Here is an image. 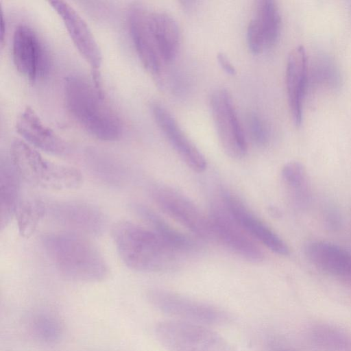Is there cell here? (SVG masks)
Here are the masks:
<instances>
[{
	"instance_id": "cell-28",
	"label": "cell",
	"mask_w": 351,
	"mask_h": 351,
	"mask_svg": "<svg viewBox=\"0 0 351 351\" xmlns=\"http://www.w3.org/2000/svg\"><path fill=\"white\" fill-rule=\"evenodd\" d=\"M217 62L221 69L228 74L234 75L236 69L232 65L228 58L223 52H219L217 56Z\"/></svg>"
},
{
	"instance_id": "cell-2",
	"label": "cell",
	"mask_w": 351,
	"mask_h": 351,
	"mask_svg": "<svg viewBox=\"0 0 351 351\" xmlns=\"http://www.w3.org/2000/svg\"><path fill=\"white\" fill-rule=\"evenodd\" d=\"M64 97L69 114L89 134L106 141L121 136L120 119L106 100L102 87L81 75H71L65 81Z\"/></svg>"
},
{
	"instance_id": "cell-17",
	"label": "cell",
	"mask_w": 351,
	"mask_h": 351,
	"mask_svg": "<svg viewBox=\"0 0 351 351\" xmlns=\"http://www.w3.org/2000/svg\"><path fill=\"white\" fill-rule=\"evenodd\" d=\"M15 128L24 141L33 147L58 156L65 155L69 152L66 142L47 125L29 106L19 115Z\"/></svg>"
},
{
	"instance_id": "cell-20",
	"label": "cell",
	"mask_w": 351,
	"mask_h": 351,
	"mask_svg": "<svg viewBox=\"0 0 351 351\" xmlns=\"http://www.w3.org/2000/svg\"><path fill=\"white\" fill-rule=\"evenodd\" d=\"M21 176L12 160L0 163V227L3 229L16 215L19 205Z\"/></svg>"
},
{
	"instance_id": "cell-23",
	"label": "cell",
	"mask_w": 351,
	"mask_h": 351,
	"mask_svg": "<svg viewBox=\"0 0 351 351\" xmlns=\"http://www.w3.org/2000/svg\"><path fill=\"white\" fill-rule=\"evenodd\" d=\"M47 213V206L40 199H29L19 203L15 215L21 236L29 238Z\"/></svg>"
},
{
	"instance_id": "cell-13",
	"label": "cell",
	"mask_w": 351,
	"mask_h": 351,
	"mask_svg": "<svg viewBox=\"0 0 351 351\" xmlns=\"http://www.w3.org/2000/svg\"><path fill=\"white\" fill-rule=\"evenodd\" d=\"M220 199L241 227L257 243L273 252L287 256V243L269 226L257 217L235 194L227 189L221 191Z\"/></svg>"
},
{
	"instance_id": "cell-25",
	"label": "cell",
	"mask_w": 351,
	"mask_h": 351,
	"mask_svg": "<svg viewBox=\"0 0 351 351\" xmlns=\"http://www.w3.org/2000/svg\"><path fill=\"white\" fill-rule=\"evenodd\" d=\"M247 126L252 141L259 146L265 145L269 139V132L265 123L256 114L250 116Z\"/></svg>"
},
{
	"instance_id": "cell-1",
	"label": "cell",
	"mask_w": 351,
	"mask_h": 351,
	"mask_svg": "<svg viewBox=\"0 0 351 351\" xmlns=\"http://www.w3.org/2000/svg\"><path fill=\"white\" fill-rule=\"evenodd\" d=\"M112 236L123 263L143 272H165L178 268L183 255L169 245L152 228L128 221L114 225Z\"/></svg>"
},
{
	"instance_id": "cell-21",
	"label": "cell",
	"mask_w": 351,
	"mask_h": 351,
	"mask_svg": "<svg viewBox=\"0 0 351 351\" xmlns=\"http://www.w3.org/2000/svg\"><path fill=\"white\" fill-rule=\"evenodd\" d=\"M136 213L149 224L169 245L186 255L194 252L197 245L190 237L172 227L165 219L149 208L139 204L134 206Z\"/></svg>"
},
{
	"instance_id": "cell-14",
	"label": "cell",
	"mask_w": 351,
	"mask_h": 351,
	"mask_svg": "<svg viewBox=\"0 0 351 351\" xmlns=\"http://www.w3.org/2000/svg\"><path fill=\"white\" fill-rule=\"evenodd\" d=\"M57 223L82 234H99L106 227L104 213L83 202L61 201L47 206V213Z\"/></svg>"
},
{
	"instance_id": "cell-18",
	"label": "cell",
	"mask_w": 351,
	"mask_h": 351,
	"mask_svg": "<svg viewBox=\"0 0 351 351\" xmlns=\"http://www.w3.org/2000/svg\"><path fill=\"white\" fill-rule=\"evenodd\" d=\"M307 82V58L305 49L299 45L289 53L286 67L288 104L294 125L300 126Z\"/></svg>"
},
{
	"instance_id": "cell-9",
	"label": "cell",
	"mask_w": 351,
	"mask_h": 351,
	"mask_svg": "<svg viewBox=\"0 0 351 351\" xmlns=\"http://www.w3.org/2000/svg\"><path fill=\"white\" fill-rule=\"evenodd\" d=\"M209 104L223 151L232 158L244 157L247 150V142L228 90L224 88L215 90L211 94Z\"/></svg>"
},
{
	"instance_id": "cell-29",
	"label": "cell",
	"mask_w": 351,
	"mask_h": 351,
	"mask_svg": "<svg viewBox=\"0 0 351 351\" xmlns=\"http://www.w3.org/2000/svg\"><path fill=\"white\" fill-rule=\"evenodd\" d=\"M285 351H287V350H285Z\"/></svg>"
},
{
	"instance_id": "cell-8",
	"label": "cell",
	"mask_w": 351,
	"mask_h": 351,
	"mask_svg": "<svg viewBox=\"0 0 351 351\" xmlns=\"http://www.w3.org/2000/svg\"><path fill=\"white\" fill-rule=\"evenodd\" d=\"M208 217L213 240L247 261L263 260L264 253L258 243L237 222L221 199L212 204Z\"/></svg>"
},
{
	"instance_id": "cell-5",
	"label": "cell",
	"mask_w": 351,
	"mask_h": 351,
	"mask_svg": "<svg viewBox=\"0 0 351 351\" xmlns=\"http://www.w3.org/2000/svg\"><path fill=\"white\" fill-rule=\"evenodd\" d=\"M154 334L167 351H234L232 345L209 326L168 319L158 322Z\"/></svg>"
},
{
	"instance_id": "cell-24",
	"label": "cell",
	"mask_w": 351,
	"mask_h": 351,
	"mask_svg": "<svg viewBox=\"0 0 351 351\" xmlns=\"http://www.w3.org/2000/svg\"><path fill=\"white\" fill-rule=\"evenodd\" d=\"M283 182L295 200L304 202L307 195L308 177L305 167L298 161H290L284 165L281 171Z\"/></svg>"
},
{
	"instance_id": "cell-22",
	"label": "cell",
	"mask_w": 351,
	"mask_h": 351,
	"mask_svg": "<svg viewBox=\"0 0 351 351\" xmlns=\"http://www.w3.org/2000/svg\"><path fill=\"white\" fill-rule=\"evenodd\" d=\"M153 21L159 53L166 65L178 56L180 45L179 27L171 16L161 11L153 10Z\"/></svg>"
},
{
	"instance_id": "cell-26",
	"label": "cell",
	"mask_w": 351,
	"mask_h": 351,
	"mask_svg": "<svg viewBox=\"0 0 351 351\" xmlns=\"http://www.w3.org/2000/svg\"><path fill=\"white\" fill-rule=\"evenodd\" d=\"M58 327L56 322L47 317H42L36 322V330L43 338L53 340L58 335Z\"/></svg>"
},
{
	"instance_id": "cell-19",
	"label": "cell",
	"mask_w": 351,
	"mask_h": 351,
	"mask_svg": "<svg viewBox=\"0 0 351 351\" xmlns=\"http://www.w3.org/2000/svg\"><path fill=\"white\" fill-rule=\"evenodd\" d=\"M308 260L317 268L330 275L351 280V253L327 241L308 243L304 248Z\"/></svg>"
},
{
	"instance_id": "cell-11",
	"label": "cell",
	"mask_w": 351,
	"mask_h": 351,
	"mask_svg": "<svg viewBox=\"0 0 351 351\" xmlns=\"http://www.w3.org/2000/svg\"><path fill=\"white\" fill-rule=\"evenodd\" d=\"M12 51L16 68L29 80L36 81L47 73L50 66L49 51L31 27L21 25L15 29Z\"/></svg>"
},
{
	"instance_id": "cell-3",
	"label": "cell",
	"mask_w": 351,
	"mask_h": 351,
	"mask_svg": "<svg viewBox=\"0 0 351 351\" xmlns=\"http://www.w3.org/2000/svg\"><path fill=\"white\" fill-rule=\"evenodd\" d=\"M41 241L52 263L67 279L96 282L107 277L108 267L103 255L84 234L51 232L43 235Z\"/></svg>"
},
{
	"instance_id": "cell-10",
	"label": "cell",
	"mask_w": 351,
	"mask_h": 351,
	"mask_svg": "<svg viewBox=\"0 0 351 351\" xmlns=\"http://www.w3.org/2000/svg\"><path fill=\"white\" fill-rule=\"evenodd\" d=\"M130 37L144 67L158 79L165 64L161 59L153 21V10L143 5L131 6L128 16Z\"/></svg>"
},
{
	"instance_id": "cell-16",
	"label": "cell",
	"mask_w": 351,
	"mask_h": 351,
	"mask_svg": "<svg viewBox=\"0 0 351 351\" xmlns=\"http://www.w3.org/2000/svg\"><path fill=\"white\" fill-rule=\"evenodd\" d=\"M151 110L158 128L186 165L193 171H204L207 167L204 156L182 131L169 111L158 103L152 104Z\"/></svg>"
},
{
	"instance_id": "cell-6",
	"label": "cell",
	"mask_w": 351,
	"mask_h": 351,
	"mask_svg": "<svg viewBox=\"0 0 351 351\" xmlns=\"http://www.w3.org/2000/svg\"><path fill=\"white\" fill-rule=\"evenodd\" d=\"M149 303L172 319L206 326H224L232 320L226 311L215 305L162 289H152L147 295Z\"/></svg>"
},
{
	"instance_id": "cell-15",
	"label": "cell",
	"mask_w": 351,
	"mask_h": 351,
	"mask_svg": "<svg viewBox=\"0 0 351 351\" xmlns=\"http://www.w3.org/2000/svg\"><path fill=\"white\" fill-rule=\"evenodd\" d=\"M281 30V17L276 3L271 0L256 2L252 19L247 28V43L254 54L272 48Z\"/></svg>"
},
{
	"instance_id": "cell-4",
	"label": "cell",
	"mask_w": 351,
	"mask_h": 351,
	"mask_svg": "<svg viewBox=\"0 0 351 351\" xmlns=\"http://www.w3.org/2000/svg\"><path fill=\"white\" fill-rule=\"evenodd\" d=\"M11 160L21 179L34 186L53 191L78 188L82 182L81 171L75 167L51 162L32 146L16 141L12 146Z\"/></svg>"
},
{
	"instance_id": "cell-27",
	"label": "cell",
	"mask_w": 351,
	"mask_h": 351,
	"mask_svg": "<svg viewBox=\"0 0 351 351\" xmlns=\"http://www.w3.org/2000/svg\"><path fill=\"white\" fill-rule=\"evenodd\" d=\"M325 219L326 223L330 228L335 230L339 228L341 217L339 213L335 208H328L325 215Z\"/></svg>"
},
{
	"instance_id": "cell-7",
	"label": "cell",
	"mask_w": 351,
	"mask_h": 351,
	"mask_svg": "<svg viewBox=\"0 0 351 351\" xmlns=\"http://www.w3.org/2000/svg\"><path fill=\"white\" fill-rule=\"evenodd\" d=\"M150 194L165 215L199 238L213 240L208 215H206L187 196L165 184L154 185Z\"/></svg>"
},
{
	"instance_id": "cell-12",
	"label": "cell",
	"mask_w": 351,
	"mask_h": 351,
	"mask_svg": "<svg viewBox=\"0 0 351 351\" xmlns=\"http://www.w3.org/2000/svg\"><path fill=\"white\" fill-rule=\"evenodd\" d=\"M49 3L63 21L73 45L90 66L93 81L97 86H102L99 72L102 54L88 25L66 1L55 0L49 1Z\"/></svg>"
}]
</instances>
